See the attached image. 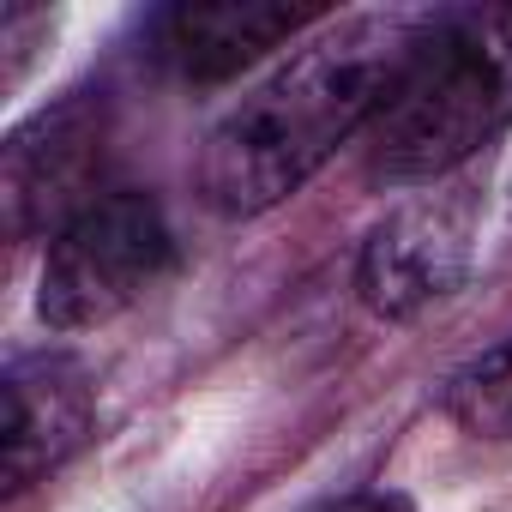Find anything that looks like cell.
Here are the masks:
<instances>
[{"instance_id":"cell-5","label":"cell","mask_w":512,"mask_h":512,"mask_svg":"<svg viewBox=\"0 0 512 512\" xmlns=\"http://www.w3.org/2000/svg\"><path fill=\"white\" fill-rule=\"evenodd\" d=\"M470 241H476L470 199H452V193L410 199L386 223H374V235L362 241L356 296L380 320H422L464 284Z\"/></svg>"},{"instance_id":"cell-2","label":"cell","mask_w":512,"mask_h":512,"mask_svg":"<svg viewBox=\"0 0 512 512\" xmlns=\"http://www.w3.org/2000/svg\"><path fill=\"white\" fill-rule=\"evenodd\" d=\"M512 127V7H440L416 31L374 127L380 181H440Z\"/></svg>"},{"instance_id":"cell-9","label":"cell","mask_w":512,"mask_h":512,"mask_svg":"<svg viewBox=\"0 0 512 512\" xmlns=\"http://www.w3.org/2000/svg\"><path fill=\"white\" fill-rule=\"evenodd\" d=\"M308 512H410L398 494H386V488H356V494H338V500H320V506H308Z\"/></svg>"},{"instance_id":"cell-8","label":"cell","mask_w":512,"mask_h":512,"mask_svg":"<svg viewBox=\"0 0 512 512\" xmlns=\"http://www.w3.org/2000/svg\"><path fill=\"white\" fill-rule=\"evenodd\" d=\"M446 410L482 440H512V338L494 344L488 356H476L446 386Z\"/></svg>"},{"instance_id":"cell-6","label":"cell","mask_w":512,"mask_h":512,"mask_svg":"<svg viewBox=\"0 0 512 512\" xmlns=\"http://www.w3.org/2000/svg\"><path fill=\"white\" fill-rule=\"evenodd\" d=\"M326 25V7H290V0H175L145 19L151 61L187 85L235 79L241 67L266 61L272 49Z\"/></svg>"},{"instance_id":"cell-1","label":"cell","mask_w":512,"mask_h":512,"mask_svg":"<svg viewBox=\"0 0 512 512\" xmlns=\"http://www.w3.org/2000/svg\"><path fill=\"white\" fill-rule=\"evenodd\" d=\"M428 13H356L302 43L253 85L199 151V199L217 217H260L296 199L350 139H368Z\"/></svg>"},{"instance_id":"cell-7","label":"cell","mask_w":512,"mask_h":512,"mask_svg":"<svg viewBox=\"0 0 512 512\" xmlns=\"http://www.w3.org/2000/svg\"><path fill=\"white\" fill-rule=\"evenodd\" d=\"M0 392H7V458H0V476H7V494H25L31 482L61 470L91 440L97 392H91V374L61 350L13 356Z\"/></svg>"},{"instance_id":"cell-4","label":"cell","mask_w":512,"mask_h":512,"mask_svg":"<svg viewBox=\"0 0 512 512\" xmlns=\"http://www.w3.org/2000/svg\"><path fill=\"white\" fill-rule=\"evenodd\" d=\"M103 145H109V121H103V103H91V97H67V103L43 109L7 139L0 199H7L13 241H31L43 229L61 235L91 199L109 193Z\"/></svg>"},{"instance_id":"cell-3","label":"cell","mask_w":512,"mask_h":512,"mask_svg":"<svg viewBox=\"0 0 512 512\" xmlns=\"http://www.w3.org/2000/svg\"><path fill=\"white\" fill-rule=\"evenodd\" d=\"M175 272V229L157 193L109 187L61 235H49L37 314L49 332H91L139 308Z\"/></svg>"}]
</instances>
